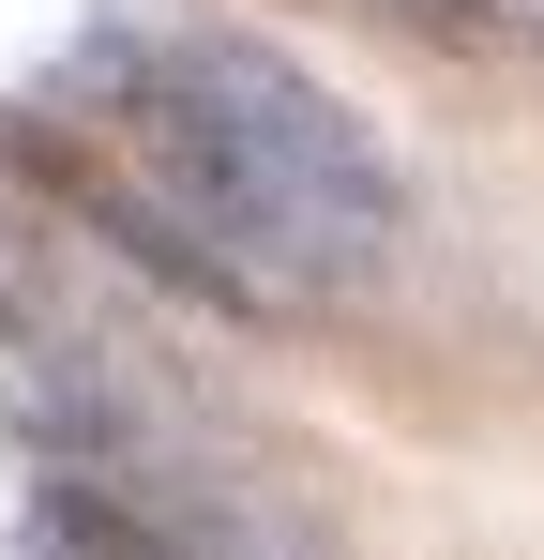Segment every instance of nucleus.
<instances>
[{
	"instance_id": "nucleus-5",
	"label": "nucleus",
	"mask_w": 544,
	"mask_h": 560,
	"mask_svg": "<svg viewBox=\"0 0 544 560\" xmlns=\"http://www.w3.org/2000/svg\"><path fill=\"white\" fill-rule=\"evenodd\" d=\"M484 15H530V31H544V0H484Z\"/></svg>"
},
{
	"instance_id": "nucleus-2",
	"label": "nucleus",
	"mask_w": 544,
	"mask_h": 560,
	"mask_svg": "<svg viewBox=\"0 0 544 560\" xmlns=\"http://www.w3.org/2000/svg\"><path fill=\"white\" fill-rule=\"evenodd\" d=\"M0 409L61 485L152 515L181 560H318V515L287 500L243 394L197 364L181 303L31 183H0Z\"/></svg>"
},
{
	"instance_id": "nucleus-1",
	"label": "nucleus",
	"mask_w": 544,
	"mask_h": 560,
	"mask_svg": "<svg viewBox=\"0 0 544 560\" xmlns=\"http://www.w3.org/2000/svg\"><path fill=\"white\" fill-rule=\"evenodd\" d=\"M0 152L197 318H333L409 243V167L378 152V121L227 15L76 31Z\"/></svg>"
},
{
	"instance_id": "nucleus-3",
	"label": "nucleus",
	"mask_w": 544,
	"mask_h": 560,
	"mask_svg": "<svg viewBox=\"0 0 544 560\" xmlns=\"http://www.w3.org/2000/svg\"><path fill=\"white\" fill-rule=\"evenodd\" d=\"M15 546H31V560H181L152 515L91 500V485H61V469H31V515H15Z\"/></svg>"
},
{
	"instance_id": "nucleus-4",
	"label": "nucleus",
	"mask_w": 544,
	"mask_h": 560,
	"mask_svg": "<svg viewBox=\"0 0 544 560\" xmlns=\"http://www.w3.org/2000/svg\"><path fill=\"white\" fill-rule=\"evenodd\" d=\"M378 15H453V0H378Z\"/></svg>"
}]
</instances>
